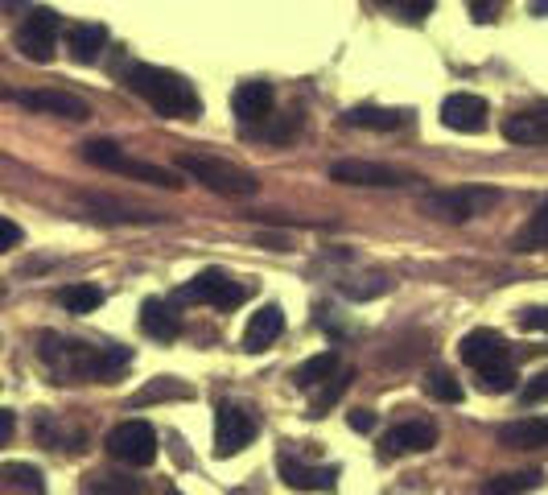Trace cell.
Masks as SVG:
<instances>
[{
    "label": "cell",
    "mask_w": 548,
    "mask_h": 495,
    "mask_svg": "<svg viewBox=\"0 0 548 495\" xmlns=\"http://www.w3.org/2000/svg\"><path fill=\"white\" fill-rule=\"evenodd\" d=\"M528 13L532 17H548V0H528Z\"/></svg>",
    "instance_id": "cell-40"
},
{
    "label": "cell",
    "mask_w": 548,
    "mask_h": 495,
    "mask_svg": "<svg viewBox=\"0 0 548 495\" xmlns=\"http://www.w3.org/2000/svg\"><path fill=\"white\" fill-rule=\"evenodd\" d=\"M9 99H17L21 108L42 112V116H62V120H87L91 116L87 99H79L71 91H54V87H46V91H13Z\"/></svg>",
    "instance_id": "cell-11"
},
{
    "label": "cell",
    "mask_w": 548,
    "mask_h": 495,
    "mask_svg": "<svg viewBox=\"0 0 548 495\" xmlns=\"http://www.w3.org/2000/svg\"><path fill=\"white\" fill-rule=\"evenodd\" d=\"M42 359L62 376V380H99L108 384L116 380L128 363L132 351L128 347H87V343H62L54 335L42 339Z\"/></svg>",
    "instance_id": "cell-1"
},
{
    "label": "cell",
    "mask_w": 548,
    "mask_h": 495,
    "mask_svg": "<svg viewBox=\"0 0 548 495\" xmlns=\"http://www.w3.org/2000/svg\"><path fill=\"white\" fill-rule=\"evenodd\" d=\"M178 170L190 174L194 182H202L207 190L223 194V198H252L260 190L256 174L239 170V165H231L223 157H207V153H182L178 157Z\"/></svg>",
    "instance_id": "cell-3"
},
{
    "label": "cell",
    "mask_w": 548,
    "mask_h": 495,
    "mask_svg": "<svg viewBox=\"0 0 548 495\" xmlns=\"http://www.w3.org/2000/svg\"><path fill=\"white\" fill-rule=\"evenodd\" d=\"M425 392L433 396V401H441V405H458L462 401V384H458V376L454 372H441V368H433L429 376H425Z\"/></svg>",
    "instance_id": "cell-28"
},
{
    "label": "cell",
    "mask_w": 548,
    "mask_h": 495,
    "mask_svg": "<svg viewBox=\"0 0 548 495\" xmlns=\"http://www.w3.org/2000/svg\"><path fill=\"white\" fill-rule=\"evenodd\" d=\"M462 359L474 372H483V368H495V363H511V347L499 330H470L462 339Z\"/></svg>",
    "instance_id": "cell-14"
},
{
    "label": "cell",
    "mask_w": 548,
    "mask_h": 495,
    "mask_svg": "<svg viewBox=\"0 0 548 495\" xmlns=\"http://www.w3.org/2000/svg\"><path fill=\"white\" fill-rule=\"evenodd\" d=\"M347 425L355 429V434H371V429H375V413L355 409V413H347Z\"/></svg>",
    "instance_id": "cell-37"
},
{
    "label": "cell",
    "mask_w": 548,
    "mask_h": 495,
    "mask_svg": "<svg viewBox=\"0 0 548 495\" xmlns=\"http://www.w3.org/2000/svg\"><path fill=\"white\" fill-rule=\"evenodd\" d=\"M281 330H285L281 306H264V310L252 314V322H248V330H244V347H248V351H268L272 343L281 339Z\"/></svg>",
    "instance_id": "cell-21"
},
{
    "label": "cell",
    "mask_w": 548,
    "mask_h": 495,
    "mask_svg": "<svg viewBox=\"0 0 548 495\" xmlns=\"http://www.w3.org/2000/svg\"><path fill=\"white\" fill-rule=\"evenodd\" d=\"M334 368H338V355H334V351H322V355H314V359H305L301 368H297V388L326 384V380L334 376Z\"/></svg>",
    "instance_id": "cell-27"
},
{
    "label": "cell",
    "mask_w": 548,
    "mask_h": 495,
    "mask_svg": "<svg viewBox=\"0 0 548 495\" xmlns=\"http://www.w3.org/2000/svg\"><path fill=\"white\" fill-rule=\"evenodd\" d=\"M256 417L244 413V409H235V405H223L215 413V454L219 458H235L239 450H244L252 438H256Z\"/></svg>",
    "instance_id": "cell-10"
},
{
    "label": "cell",
    "mask_w": 548,
    "mask_h": 495,
    "mask_svg": "<svg viewBox=\"0 0 548 495\" xmlns=\"http://www.w3.org/2000/svg\"><path fill=\"white\" fill-rule=\"evenodd\" d=\"M516 368H511V363H495V368H483L478 372V388L483 392H491V396H499V392H511L516 388Z\"/></svg>",
    "instance_id": "cell-29"
},
{
    "label": "cell",
    "mask_w": 548,
    "mask_h": 495,
    "mask_svg": "<svg viewBox=\"0 0 548 495\" xmlns=\"http://www.w3.org/2000/svg\"><path fill=\"white\" fill-rule=\"evenodd\" d=\"M174 297H178V302H186V306L202 302V306H215V310H235V306L248 302V285L231 281L223 269H202V273H198L190 285H182Z\"/></svg>",
    "instance_id": "cell-6"
},
{
    "label": "cell",
    "mask_w": 548,
    "mask_h": 495,
    "mask_svg": "<svg viewBox=\"0 0 548 495\" xmlns=\"http://www.w3.org/2000/svg\"><path fill=\"white\" fill-rule=\"evenodd\" d=\"M79 153H83L87 165H95V170L128 174V178H141V182L161 186V190H182V178H178L174 170H161V165H153V161H136V157H128L116 141H87Z\"/></svg>",
    "instance_id": "cell-4"
},
{
    "label": "cell",
    "mask_w": 548,
    "mask_h": 495,
    "mask_svg": "<svg viewBox=\"0 0 548 495\" xmlns=\"http://www.w3.org/2000/svg\"><path fill=\"white\" fill-rule=\"evenodd\" d=\"M0 302H5V281H0Z\"/></svg>",
    "instance_id": "cell-42"
},
{
    "label": "cell",
    "mask_w": 548,
    "mask_h": 495,
    "mask_svg": "<svg viewBox=\"0 0 548 495\" xmlns=\"http://www.w3.org/2000/svg\"><path fill=\"white\" fill-rule=\"evenodd\" d=\"M141 330H145V335H153V339H161V343H174L182 335V314L169 302H145Z\"/></svg>",
    "instance_id": "cell-22"
},
{
    "label": "cell",
    "mask_w": 548,
    "mask_h": 495,
    "mask_svg": "<svg viewBox=\"0 0 548 495\" xmlns=\"http://www.w3.org/2000/svg\"><path fill=\"white\" fill-rule=\"evenodd\" d=\"M272 87L264 83V79H252V83H239L235 87V95H231V112L239 116V124H260V120H268V112H272Z\"/></svg>",
    "instance_id": "cell-15"
},
{
    "label": "cell",
    "mask_w": 548,
    "mask_h": 495,
    "mask_svg": "<svg viewBox=\"0 0 548 495\" xmlns=\"http://www.w3.org/2000/svg\"><path fill=\"white\" fill-rule=\"evenodd\" d=\"M429 13H433V0H413V5H408V17H413V21H421Z\"/></svg>",
    "instance_id": "cell-39"
},
{
    "label": "cell",
    "mask_w": 548,
    "mask_h": 495,
    "mask_svg": "<svg viewBox=\"0 0 548 495\" xmlns=\"http://www.w3.org/2000/svg\"><path fill=\"white\" fill-rule=\"evenodd\" d=\"M17 244H21V227H17L13 219L0 215V252H9V248H17Z\"/></svg>",
    "instance_id": "cell-36"
},
{
    "label": "cell",
    "mask_w": 548,
    "mask_h": 495,
    "mask_svg": "<svg viewBox=\"0 0 548 495\" xmlns=\"http://www.w3.org/2000/svg\"><path fill=\"white\" fill-rule=\"evenodd\" d=\"M104 46H108V29L99 21H79V25L66 29V50H71V58L79 66H91L99 54H104Z\"/></svg>",
    "instance_id": "cell-18"
},
{
    "label": "cell",
    "mask_w": 548,
    "mask_h": 495,
    "mask_svg": "<svg viewBox=\"0 0 548 495\" xmlns=\"http://www.w3.org/2000/svg\"><path fill=\"white\" fill-rule=\"evenodd\" d=\"M330 178H334V182H342V186H388V190H400V186H413V182H421L417 174L396 170V165L359 161V157L334 161V165H330Z\"/></svg>",
    "instance_id": "cell-7"
},
{
    "label": "cell",
    "mask_w": 548,
    "mask_h": 495,
    "mask_svg": "<svg viewBox=\"0 0 548 495\" xmlns=\"http://www.w3.org/2000/svg\"><path fill=\"white\" fill-rule=\"evenodd\" d=\"M520 396H524V405H540V401H548V368L536 372V376L520 388Z\"/></svg>",
    "instance_id": "cell-33"
},
{
    "label": "cell",
    "mask_w": 548,
    "mask_h": 495,
    "mask_svg": "<svg viewBox=\"0 0 548 495\" xmlns=\"http://www.w3.org/2000/svg\"><path fill=\"white\" fill-rule=\"evenodd\" d=\"M520 326L532 330V335H548V306H532L520 314Z\"/></svg>",
    "instance_id": "cell-34"
},
{
    "label": "cell",
    "mask_w": 548,
    "mask_h": 495,
    "mask_svg": "<svg viewBox=\"0 0 548 495\" xmlns=\"http://www.w3.org/2000/svg\"><path fill=\"white\" fill-rule=\"evenodd\" d=\"M13 429H17V417L9 409H0V446H5L13 438Z\"/></svg>",
    "instance_id": "cell-38"
},
{
    "label": "cell",
    "mask_w": 548,
    "mask_h": 495,
    "mask_svg": "<svg viewBox=\"0 0 548 495\" xmlns=\"http://www.w3.org/2000/svg\"><path fill=\"white\" fill-rule=\"evenodd\" d=\"M58 29H62V17L54 9H33L17 29V50L29 62H50L58 46Z\"/></svg>",
    "instance_id": "cell-9"
},
{
    "label": "cell",
    "mask_w": 548,
    "mask_h": 495,
    "mask_svg": "<svg viewBox=\"0 0 548 495\" xmlns=\"http://www.w3.org/2000/svg\"><path fill=\"white\" fill-rule=\"evenodd\" d=\"M58 302L66 314H91L104 306V289H95V285H66L58 289Z\"/></svg>",
    "instance_id": "cell-26"
},
{
    "label": "cell",
    "mask_w": 548,
    "mask_h": 495,
    "mask_svg": "<svg viewBox=\"0 0 548 495\" xmlns=\"http://www.w3.org/2000/svg\"><path fill=\"white\" fill-rule=\"evenodd\" d=\"M128 87H132V95H141L157 116H169V120H198L202 116L198 91L178 71H165V66H153V62H136L128 71Z\"/></svg>",
    "instance_id": "cell-2"
},
{
    "label": "cell",
    "mask_w": 548,
    "mask_h": 495,
    "mask_svg": "<svg viewBox=\"0 0 548 495\" xmlns=\"http://www.w3.org/2000/svg\"><path fill=\"white\" fill-rule=\"evenodd\" d=\"M499 446L507 450H544L548 446V417H520L499 429Z\"/></svg>",
    "instance_id": "cell-19"
},
{
    "label": "cell",
    "mask_w": 548,
    "mask_h": 495,
    "mask_svg": "<svg viewBox=\"0 0 548 495\" xmlns=\"http://www.w3.org/2000/svg\"><path fill=\"white\" fill-rule=\"evenodd\" d=\"M511 248L516 252H540V248H548V203H540L536 207V215L511 236Z\"/></svg>",
    "instance_id": "cell-23"
},
{
    "label": "cell",
    "mask_w": 548,
    "mask_h": 495,
    "mask_svg": "<svg viewBox=\"0 0 548 495\" xmlns=\"http://www.w3.org/2000/svg\"><path fill=\"white\" fill-rule=\"evenodd\" d=\"M437 446V429L429 421H404V425H392L384 442H380V458L392 462V458H404V454H421V450H433Z\"/></svg>",
    "instance_id": "cell-12"
},
{
    "label": "cell",
    "mask_w": 548,
    "mask_h": 495,
    "mask_svg": "<svg viewBox=\"0 0 548 495\" xmlns=\"http://www.w3.org/2000/svg\"><path fill=\"white\" fill-rule=\"evenodd\" d=\"M165 495H182V491H165Z\"/></svg>",
    "instance_id": "cell-43"
},
{
    "label": "cell",
    "mask_w": 548,
    "mask_h": 495,
    "mask_svg": "<svg viewBox=\"0 0 548 495\" xmlns=\"http://www.w3.org/2000/svg\"><path fill=\"white\" fill-rule=\"evenodd\" d=\"M355 380V372L351 368H334V376L326 380V388H322V396H318V401H314V409H310V417H322L334 401H338V396H342V388H347Z\"/></svg>",
    "instance_id": "cell-30"
},
{
    "label": "cell",
    "mask_w": 548,
    "mask_h": 495,
    "mask_svg": "<svg viewBox=\"0 0 548 495\" xmlns=\"http://www.w3.org/2000/svg\"><path fill=\"white\" fill-rule=\"evenodd\" d=\"M503 137L511 145H548V104L507 116L503 120Z\"/></svg>",
    "instance_id": "cell-17"
},
{
    "label": "cell",
    "mask_w": 548,
    "mask_h": 495,
    "mask_svg": "<svg viewBox=\"0 0 548 495\" xmlns=\"http://www.w3.org/2000/svg\"><path fill=\"white\" fill-rule=\"evenodd\" d=\"M342 124H351V128H367V132H396V128H408L413 124V112H404V108H351L347 116H342Z\"/></svg>",
    "instance_id": "cell-20"
},
{
    "label": "cell",
    "mask_w": 548,
    "mask_h": 495,
    "mask_svg": "<svg viewBox=\"0 0 548 495\" xmlns=\"http://www.w3.org/2000/svg\"><path fill=\"white\" fill-rule=\"evenodd\" d=\"M0 9H25V0H0Z\"/></svg>",
    "instance_id": "cell-41"
},
{
    "label": "cell",
    "mask_w": 548,
    "mask_h": 495,
    "mask_svg": "<svg viewBox=\"0 0 548 495\" xmlns=\"http://www.w3.org/2000/svg\"><path fill=\"white\" fill-rule=\"evenodd\" d=\"M108 454L124 467H149L157 458V434L149 421H120L108 434Z\"/></svg>",
    "instance_id": "cell-8"
},
{
    "label": "cell",
    "mask_w": 548,
    "mask_h": 495,
    "mask_svg": "<svg viewBox=\"0 0 548 495\" xmlns=\"http://www.w3.org/2000/svg\"><path fill=\"white\" fill-rule=\"evenodd\" d=\"M499 203V190L491 186H454V190H429L421 198V211L441 219V223H470Z\"/></svg>",
    "instance_id": "cell-5"
},
{
    "label": "cell",
    "mask_w": 548,
    "mask_h": 495,
    "mask_svg": "<svg viewBox=\"0 0 548 495\" xmlns=\"http://www.w3.org/2000/svg\"><path fill=\"white\" fill-rule=\"evenodd\" d=\"M544 483V471H511V475H495L483 483V495H528Z\"/></svg>",
    "instance_id": "cell-24"
},
{
    "label": "cell",
    "mask_w": 548,
    "mask_h": 495,
    "mask_svg": "<svg viewBox=\"0 0 548 495\" xmlns=\"http://www.w3.org/2000/svg\"><path fill=\"white\" fill-rule=\"evenodd\" d=\"M277 471L293 491H334L338 487V467H301L289 454L277 458Z\"/></svg>",
    "instance_id": "cell-16"
},
{
    "label": "cell",
    "mask_w": 548,
    "mask_h": 495,
    "mask_svg": "<svg viewBox=\"0 0 548 495\" xmlns=\"http://www.w3.org/2000/svg\"><path fill=\"white\" fill-rule=\"evenodd\" d=\"M0 479H9L17 487H29L33 495H42V475L33 467H25V462H9V467H0Z\"/></svg>",
    "instance_id": "cell-32"
},
{
    "label": "cell",
    "mask_w": 548,
    "mask_h": 495,
    "mask_svg": "<svg viewBox=\"0 0 548 495\" xmlns=\"http://www.w3.org/2000/svg\"><path fill=\"white\" fill-rule=\"evenodd\" d=\"M503 9V0H470V17L474 21H495Z\"/></svg>",
    "instance_id": "cell-35"
},
{
    "label": "cell",
    "mask_w": 548,
    "mask_h": 495,
    "mask_svg": "<svg viewBox=\"0 0 548 495\" xmlns=\"http://www.w3.org/2000/svg\"><path fill=\"white\" fill-rule=\"evenodd\" d=\"M87 495H145V487L136 483V479H124V475H99Z\"/></svg>",
    "instance_id": "cell-31"
},
{
    "label": "cell",
    "mask_w": 548,
    "mask_h": 495,
    "mask_svg": "<svg viewBox=\"0 0 548 495\" xmlns=\"http://www.w3.org/2000/svg\"><path fill=\"white\" fill-rule=\"evenodd\" d=\"M194 396V388H186L182 380H174V376H161V380H153V384H145L141 392L132 396V405H157V401H190Z\"/></svg>",
    "instance_id": "cell-25"
},
{
    "label": "cell",
    "mask_w": 548,
    "mask_h": 495,
    "mask_svg": "<svg viewBox=\"0 0 548 495\" xmlns=\"http://www.w3.org/2000/svg\"><path fill=\"white\" fill-rule=\"evenodd\" d=\"M441 120H445V128H454V132H483L487 120H491V108H487L483 95L454 91V95H445Z\"/></svg>",
    "instance_id": "cell-13"
}]
</instances>
